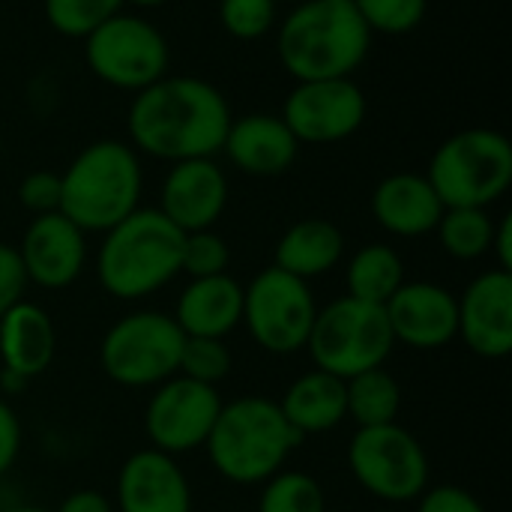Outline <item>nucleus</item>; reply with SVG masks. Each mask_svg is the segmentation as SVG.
<instances>
[{"label":"nucleus","mask_w":512,"mask_h":512,"mask_svg":"<svg viewBox=\"0 0 512 512\" xmlns=\"http://www.w3.org/2000/svg\"><path fill=\"white\" fill-rule=\"evenodd\" d=\"M183 231L156 207H138L102 234L96 249V279L114 300L135 303L171 285L180 273Z\"/></svg>","instance_id":"nucleus-4"},{"label":"nucleus","mask_w":512,"mask_h":512,"mask_svg":"<svg viewBox=\"0 0 512 512\" xmlns=\"http://www.w3.org/2000/svg\"><path fill=\"white\" fill-rule=\"evenodd\" d=\"M84 60L102 84L138 93L168 75L171 48L153 21L117 12L84 36Z\"/></svg>","instance_id":"nucleus-10"},{"label":"nucleus","mask_w":512,"mask_h":512,"mask_svg":"<svg viewBox=\"0 0 512 512\" xmlns=\"http://www.w3.org/2000/svg\"><path fill=\"white\" fill-rule=\"evenodd\" d=\"M45 21L66 39L90 36L102 21L123 12V0H42Z\"/></svg>","instance_id":"nucleus-29"},{"label":"nucleus","mask_w":512,"mask_h":512,"mask_svg":"<svg viewBox=\"0 0 512 512\" xmlns=\"http://www.w3.org/2000/svg\"><path fill=\"white\" fill-rule=\"evenodd\" d=\"M54 512H114V504L99 489H78L66 495Z\"/></svg>","instance_id":"nucleus-38"},{"label":"nucleus","mask_w":512,"mask_h":512,"mask_svg":"<svg viewBox=\"0 0 512 512\" xmlns=\"http://www.w3.org/2000/svg\"><path fill=\"white\" fill-rule=\"evenodd\" d=\"M405 282L402 255L390 243H369L360 246L345 267V288L348 297L384 306Z\"/></svg>","instance_id":"nucleus-25"},{"label":"nucleus","mask_w":512,"mask_h":512,"mask_svg":"<svg viewBox=\"0 0 512 512\" xmlns=\"http://www.w3.org/2000/svg\"><path fill=\"white\" fill-rule=\"evenodd\" d=\"M231 117V105L216 84L198 75H162L132 96L126 132L138 153L174 165L216 159Z\"/></svg>","instance_id":"nucleus-1"},{"label":"nucleus","mask_w":512,"mask_h":512,"mask_svg":"<svg viewBox=\"0 0 512 512\" xmlns=\"http://www.w3.org/2000/svg\"><path fill=\"white\" fill-rule=\"evenodd\" d=\"M228 264H231V249H228L225 237H219L213 228L183 234V246H180V273L183 276H189V279L222 276V273H228Z\"/></svg>","instance_id":"nucleus-32"},{"label":"nucleus","mask_w":512,"mask_h":512,"mask_svg":"<svg viewBox=\"0 0 512 512\" xmlns=\"http://www.w3.org/2000/svg\"><path fill=\"white\" fill-rule=\"evenodd\" d=\"M129 6H138V9H156V6H165L168 0H123Z\"/></svg>","instance_id":"nucleus-41"},{"label":"nucleus","mask_w":512,"mask_h":512,"mask_svg":"<svg viewBox=\"0 0 512 512\" xmlns=\"http://www.w3.org/2000/svg\"><path fill=\"white\" fill-rule=\"evenodd\" d=\"M222 153L237 171L249 177H279L297 162L300 141L279 114L255 111L231 117Z\"/></svg>","instance_id":"nucleus-19"},{"label":"nucleus","mask_w":512,"mask_h":512,"mask_svg":"<svg viewBox=\"0 0 512 512\" xmlns=\"http://www.w3.org/2000/svg\"><path fill=\"white\" fill-rule=\"evenodd\" d=\"M258 512H327V498L312 474L282 468L261 483Z\"/></svg>","instance_id":"nucleus-28"},{"label":"nucleus","mask_w":512,"mask_h":512,"mask_svg":"<svg viewBox=\"0 0 512 512\" xmlns=\"http://www.w3.org/2000/svg\"><path fill=\"white\" fill-rule=\"evenodd\" d=\"M441 249L456 261H477L489 255L495 219L486 207H447L435 228Z\"/></svg>","instance_id":"nucleus-27"},{"label":"nucleus","mask_w":512,"mask_h":512,"mask_svg":"<svg viewBox=\"0 0 512 512\" xmlns=\"http://www.w3.org/2000/svg\"><path fill=\"white\" fill-rule=\"evenodd\" d=\"M171 318L183 336L228 339L243 321V285L228 273L189 279Z\"/></svg>","instance_id":"nucleus-21"},{"label":"nucleus","mask_w":512,"mask_h":512,"mask_svg":"<svg viewBox=\"0 0 512 512\" xmlns=\"http://www.w3.org/2000/svg\"><path fill=\"white\" fill-rule=\"evenodd\" d=\"M495 258H498V270H507L512 273V216L504 213L498 222H495V234H492V249H489Z\"/></svg>","instance_id":"nucleus-39"},{"label":"nucleus","mask_w":512,"mask_h":512,"mask_svg":"<svg viewBox=\"0 0 512 512\" xmlns=\"http://www.w3.org/2000/svg\"><path fill=\"white\" fill-rule=\"evenodd\" d=\"M378 512H396V510H393V507H387V510H378Z\"/></svg>","instance_id":"nucleus-44"},{"label":"nucleus","mask_w":512,"mask_h":512,"mask_svg":"<svg viewBox=\"0 0 512 512\" xmlns=\"http://www.w3.org/2000/svg\"><path fill=\"white\" fill-rule=\"evenodd\" d=\"M30 387V381L12 369H0V396L3 399H12V396H21L24 390Z\"/></svg>","instance_id":"nucleus-40"},{"label":"nucleus","mask_w":512,"mask_h":512,"mask_svg":"<svg viewBox=\"0 0 512 512\" xmlns=\"http://www.w3.org/2000/svg\"><path fill=\"white\" fill-rule=\"evenodd\" d=\"M57 357V327L51 315L30 300H18L0 318V369H12L27 381L45 375Z\"/></svg>","instance_id":"nucleus-22"},{"label":"nucleus","mask_w":512,"mask_h":512,"mask_svg":"<svg viewBox=\"0 0 512 512\" xmlns=\"http://www.w3.org/2000/svg\"><path fill=\"white\" fill-rule=\"evenodd\" d=\"M444 210L447 207L441 204L426 174L399 171L384 177L372 192V216L393 237L414 240L435 234Z\"/></svg>","instance_id":"nucleus-20"},{"label":"nucleus","mask_w":512,"mask_h":512,"mask_svg":"<svg viewBox=\"0 0 512 512\" xmlns=\"http://www.w3.org/2000/svg\"><path fill=\"white\" fill-rule=\"evenodd\" d=\"M372 48L354 0H300L276 27V54L294 81L354 78Z\"/></svg>","instance_id":"nucleus-2"},{"label":"nucleus","mask_w":512,"mask_h":512,"mask_svg":"<svg viewBox=\"0 0 512 512\" xmlns=\"http://www.w3.org/2000/svg\"><path fill=\"white\" fill-rule=\"evenodd\" d=\"M396 342L387 324L384 306L363 303L354 297H336L318 306L306 348L315 369L330 372L342 381L378 369L390 360Z\"/></svg>","instance_id":"nucleus-7"},{"label":"nucleus","mask_w":512,"mask_h":512,"mask_svg":"<svg viewBox=\"0 0 512 512\" xmlns=\"http://www.w3.org/2000/svg\"><path fill=\"white\" fill-rule=\"evenodd\" d=\"M228 207V177L216 159L174 162L159 189V213L183 234L213 228Z\"/></svg>","instance_id":"nucleus-17"},{"label":"nucleus","mask_w":512,"mask_h":512,"mask_svg":"<svg viewBox=\"0 0 512 512\" xmlns=\"http://www.w3.org/2000/svg\"><path fill=\"white\" fill-rule=\"evenodd\" d=\"M345 258V234L330 219H300L294 222L273 249V267L312 282L327 276Z\"/></svg>","instance_id":"nucleus-24"},{"label":"nucleus","mask_w":512,"mask_h":512,"mask_svg":"<svg viewBox=\"0 0 512 512\" xmlns=\"http://www.w3.org/2000/svg\"><path fill=\"white\" fill-rule=\"evenodd\" d=\"M0 512H54V510H45V507H33V504H15V507H6V510Z\"/></svg>","instance_id":"nucleus-42"},{"label":"nucleus","mask_w":512,"mask_h":512,"mask_svg":"<svg viewBox=\"0 0 512 512\" xmlns=\"http://www.w3.org/2000/svg\"><path fill=\"white\" fill-rule=\"evenodd\" d=\"M318 315V300L312 285L279 270L264 267L243 285V327L252 342L276 357H288L306 348L312 321Z\"/></svg>","instance_id":"nucleus-11"},{"label":"nucleus","mask_w":512,"mask_h":512,"mask_svg":"<svg viewBox=\"0 0 512 512\" xmlns=\"http://www.w3.org/2000/svg\"><path fill=\"white\" fill-rule=\"evenodd\" d=\"M414 504H417V512H489L474 492L456 483L429 486Z\"/></svg>","instance_id":"nucleus-35"},{"label":"nucleus","mask_w":512,"mask_h":512,"mask_svg":"<svg viewBox=\"0 0 512 512\" xmlns=\"http://www.w3.org/2000/svg\"><path fill=\"white\" fill-rule=\"evenodd\" d=\"M303 438L288 426L279 405L264 396L222 402L204 441L213 471L234 486H261L279 474Z\"/></svg>","instance_id":"nucleus-5"},{"label":"nucleus","mask_w":512,"mask_h":512,"mask_svg":"<svg viewBox=\"0 0 512 512\" xmlns=\"http://www.w3.org/2000/svg\"><path fill=\"white\" fill-rule=\"evenodd\" d=\"M21 444H24V429L21 420L15 414V408L9 405V399L0 396V477L12 471V465L21 456Z\"/></svg>","instance_id":"nucleus-37"},{"label":"nucleus","mask_w":512,"mask_h":512,"mask_svg":"<svg viewBox=\"0 0 512 512\" xmlns=\"http://www.w3.org/2000/svg\"><path fill=\"white\" fill-rule=\"evenodd\" d=\"M444 207H492L512 186V141L489 126H471L447 141L429 159L426 171Z\"/></svg>","instance_id":"nucleus-6"},{"label":"nucleus","mask_w":512,"mask_h":512,"mask_svg":"<svg viewBox=\"0 0 512 512\" xmlns=\"http://www.w3.org/2000/svg\"><path fill=\"white\" fill-rule=\"evenodd\" d=\"M348 468L357 486L381 504H414L429 489V456L399 423L357 429L348 441Z\"/></svg>","instance_id":"nucleus-9"},{"label":"nucleus","mask_w":512,"mask_h":512,"mask_svg":"<svg viewBox=\"0 0 512 512\" xmlns=\"http://www.w3.org/2000/svg\"><path fill=\"white\" fill-rule=\"evenodd\" d=\"M183 339V330L168 312L135 309L105 330L99 342V366L117 387L153 390L177 375Z\"/></svg>","instance_id":"nucleus-8"},{"label":"nucleus","mask_w":512,"mask_h":512,"mask_svg":"<svg viewBox=\"0 0 512 512\" xmlns=\"http://www.w3.org/2000/svg\"><path fill=\"white\" fill-rule=\"evenodd\" d=\"M276 3H300V0H276Z\"/></svg>","instance_id":"nucleus-43"},{"label":"nucleus","mask_w":512,"mask_h":512,"mask_svg":"<svg viewBox=\"0 0 512 512\" xmlns=\"http://www.w3.org/2000/svg\"><path fill=\"white\" fill-rule=\"evenodd\" d=\"M24 291H27V276L21 270V261H18L15 246L0 243V318L18 300H24Z\"/></svg>","instance_id":"nucleus-36"},{"label":"nucleus","mask_w":512,"mask_h":512,"mask_svg":"<svg viewBox=\"0 0 512 512\" xmlns=\"http://www.w3.org/2000/svg\"><path fill=\"white\" fill-rule=\"evenodd\" d=\"M384 312L393 342L414 351H438L459 336L456 294L438 282H402Z\"/></svg>","instance_id":"nucleus-15"},{"label":"nucleus","mask_w":512,"mask_h":512,"mask_svg":"<svg viewBox=\"0 0 512 512\" xmlns=\"http://www.w3.org/2000/svg\"><path fill=\"white\" fill-rule=\"evenodd\" d=\"M345 408L357 429L396 423L402 411V387L384 366L360 372L345 381Z\"/></svg>","instance_id":"nucleus-26"},{"label":"nucleus","mask_w":512,"mask_h":512,"mask_svg":"<svg viewBox=\"0 0 512 512\" xmlns=\"http://www.w3.org/2000/svg\"><path fill=\"white\" fill-rule=\"evenodd\" d=\"M354 6L372 36H405L417 30L429 12V0H354Z\"/></svg>","instance_id":"nucleus-31"},{"label":"nucleus","mask_w":512,"mask_h":512,"mask_svg":"<svg viewBox=\"0 0 512 512\" xmlns=\"http://www.w3.org/2000/svg\"><path fill=\"white\" fill-rule=\"evenodd\" d=\"M459 336L477 357L504 360L512 354V273L486 270L456 297Z\"/></svg>","instance_id":"nucleus-16"},{"label":"nucleus","mask_w":512,"mask_h":512,"mask_svg":"<svg viewBox=\"0 0 512 512\" xmlns=\"http://www.w3.org/2000/svg\"><path fill=\"white\" fill-rule=\"evenodd\" d=\"M18 201L30 216H45L60 210V174L39 168L21 177L18 183Z\"/></svg>","instance_id":"nucleus-34"},{"label":"nucleus","mask_w":512,"mask_h":512,"mask_svg":"<svg viewBox=\"0 0 512 512\" xmlns=\"http://www.w3.org/2000/svg\"><path fill=\"white\" fill-rule=\"evenodd\" d=\"M0 153H3V138H0Z\"/></svg>","instance_id":"nucleus-45"},{"label":"nucleus","mask_w":512,"mask_h":512,"mask_svg":"<svg viewBox=\"0 0 512 512\" xmlns=\"http://www.w3.org/2000/svg\"><path fill=\"white\" fill-rule=\"evenodd\" d=\"M219 24L240 42L264 39L276 27V0H219Z\"/></svg>","instance_id":"nucleus-33"},{"label":"nucleus","mask_w":512,"mask_h":512,"mask_svg":"<svg viewBox=\"0 0 512 512\" xmlns=\"http://www.w3.org/2000/svg\"><path fill=\"white\" fill-rule=\"evenodd\" d=\"M27 285L42 291L69 288L87 264V234L60 210L33 216L15 246Z\"/></svg>","instance_id":"nucleus-14"},{"label":"nucleus","mask_w":512,"mask_h":512,"mask_svg":"<svg viewBox=\"0 0 512 512\" xmlns=\"http://www.w3.org/2000/svg\"><path fill=\"white\" fill-rule=\"evenodd\" d=\"M144 168L129 141L99 138L60 171V213L84 234H105L141 207Z\"/></svg>","instance_id":"nucleus-3"},{"label":"nucleus","mask_w":512,"mask_h":512,"mask_svg":"<svg viewBox=\"0 0 512 512\" xmlns=\"http://www.w3.org/2000/svg\"><path fill=\"white\" fill-rule=\"evenodd\" d=\"M369 102L354 78L297 81L282 102V120L300 144H339L360 132Z\"/></svg>","instance_id":"nucleus-13"},{"label":"nucleus","mask_w":512,"mask_h":512,"mask_svg":"<svg viewBox=\"0 0 512 512\" xmlns=\"http://www.w3.org/2000/svg\"><path fill=\"white\" fill-rule=\"evenodd\" d=\"M231 366H234V360H231V348L225 345V339H207V336L183 339L177 375L216 387L219 381H225L231 375Z\"/></svg>","instance_id":"nucleus-30"},{"label":"nucleus","mask_w":512,"mask_h":512,"mask_svg":"<svg viewBox=\"0 0 512 512\" xmlns=\"http://www.w3.org/2000/svg\"><path fill=\"white\" fill-rule=\"evenodd\" d=\"M114 512H192V486L177 456L135 450L117 471Z\"/></svg>","instance_id":"nucleus-18"},{"label":"nucleus","mask_w":512,"mask_h":512,"mask_svg":"<svg viewBox=\"0 0 512 512\" xmlns=\"http://www.w3.org/2000/svg\"><path fill=\"white\" fill-rule=\"evenodd\" d=\"M219 411L222 396L216 387L171 375L150 390L144 408V435L153 450L168 456L195 453L204 447Z\"/></svg>","instance_id":"nucleus-12"},{"label":"nucleus","mask_w":512,"mask_h":512,"mask_svg":"<svg viewBox=\"0 0 512 512\" xmlns=\"http://www.w3.org/2000/svg\"><path fill=\"white\" fill-rule=\"evenodd\" d=\"M276 405L300 438L333 432L336 426L348 420L345 381L321 369H312L294 378Z\"/></svg>","instance_id":"nucleus-23"}]
</instances>
